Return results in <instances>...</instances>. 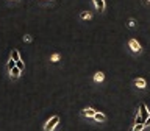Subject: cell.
<instances>
[{"label": "cell", "instance_id": "cell-1", "mask_svg": "<svg viewBox=\"0 0 150 131\" xmlns=\"http://www.w3.org/2000/svg\"><path fill=\"white\" fill-rule=\"evenodd\" d=\"M127 50L130 51V55L133 56H139L142 53V45L138 42V39H134V37H130L128 41H127Z\"/></svg>", "mask_w": 150, "mask_h": 131}, {"label": "cell", "instance_id": "cell-2", "mask_svg": "<svg viewBox=\"0 0 150 131\" xmlns=\"http://www.w3.org/2000/svg\"><path fill=\"white\" fill-rule=\"evenodd\" d=\"M59 116L58 114H55V116H52L50 119H47V122L44 123V131H55V128L59 125Z\"/></svg>", "mask_w": 150, "mask_h": 131}, {"label": "cell", "instance_id": "cell-3", "mask_svg": "<svg viewBox=\"0 0 150 131\" xmlns=\"http://www.w3.org/2000/svg\"><path fill=\"white\" fill-rule=\"evenodd\" d=\"M11 58L16 61V67H19L23 72V69H25V66H23L22 63V59H21V53H19V50H13V53H11Z\"/></svg>", "mask_w": 150, "mask_h": 131}, {"label": "cell", "instance_id": "cell-4", "mask_svg": "<svg viewBox=\"0 0 150 131\" xmlns=\"http://www.w3.org/2000/svg\"><path fill=\"white\" fill-rule=\"evenodd\" d=\"M96 112H97V111L94 109V108L86 106V108H83V109H81V112H80V114H81V117H84V119H94Z\"/></svg>", "mask_w": 150, "mask_h": 131}, {"label": "cell", "instance_id": "cell-5", "mask_svg": "<svg viewBox=\"0 0 150 131\" xmlns=\"http://www.w3.org/2000/svg\"><path fill=\"white\" fill-rule=\"evenodd\" d=\"M92 5H94V8H96V11L97 13H105V9H106V2L105 0H92Z\"/></svg>", "mask_w": 150, "mask_h": 131}, {"label": "cell", "instance_id": "cell-6", "mask_svg": "<svg viewBox=\"0 0 150 131\" xmlns=\"http://www.w3.org/2000/svg\"><path fill=\"white\" fill-rule=\"evenodd\" d=\"M133 84H134V86L138 87V89H141V91H142V89H145V87H147V81H145L144 78H141V77L134 78V80H133Z\"/></svg>", "mask_w": 150, "mask_h": 131}, {"label": "cell", "instance_id": "cell-7", "mask_svg": "<svg viewBox=\"0 0 150 131\" xmlns=\"http://www.w3.org/2000/svg\"><path fill=\"white\" fill-rule=\"evenodd\" d=\"M106 114L105 112H100V111H97L96 112V116H94V120L97 122V123H103V122H106Z\"/></svg>", "mask_w": 150, "mask_h": 131}, {"label": "cell", "instance_id": "cell-8", "mask_svg": "<svg viewBox=\"0 0 150 131\" xmlns=\"http://www.w3.org/2000/svg\"><path fill=\"white\" fill-rule=\"evenodd\" d=\"M139 109H141V111H139V114L142 116V117H144V120H145V119H147V117L150 116V111L147 109V105H145V103H141V105H139Z\"/></svg>", "mask_w": 150, "mask_h": 131}, {"label": "cell", "instance_id": "cell-9", "mask_svg": "<svg viewBox=\"0 0 150 131\" xmlns=\"http://www.w3.org/2000/svg\"><path fill=\"white\" fill-rule=\"evenodd\" d=\"M92 80H94V83H103L105 81V73L103 72H96L94 73V77H92Z\"/></svg>", "mask_w": 150, "mask_h": 131}, {"label": "cell", "instance_id": "cell-10", "mask_svg": "<svg viewBox=\"0 0 150 131\" xmlns=\"http://www.w3.org/2000/svg\"><path fill=\"white\" fill-rule=\"evenodd\" d=\"M80 20H91L92 19V11H81L78 14Z\"/></svg>", "mask_w": 150, "mask_h": 131}, {"label": "cell", "instance_id": "cell-11", "mask_svg": "<svg viewBox=\"0 0 150 131\" xmlns=\"http://www.w3.org/2000/svg\"><path fill=\"white\" fill-rule=\"evenodd\" d=\"M21 73H22L21 69H19V67H14L13 70H9V78H11V80H17L19 77H21Z\"/></svg>", "mask_w": 150, "mask_h": 131}, {"label": "cell", "instance_id": "cell-12", "mask_svg": "<svg viewBox=\"0 0 150 131\" xmlns=\"http://www.w3.org/2000/svg\"><path fill=\"white\" fill-rule=\"evenodd\" d=\"M127 27H128V28H136V27H138V20L133 19V17H130L128 20H127Z\"/></svg>", "mask_w": 150, "mask_h": 131}, {"label": "cell", "instance_id": "cell-13", "mask_svg": "<svg viewBox=\"0 0 150 131\" xmlns=\"http://www.w3.org/2000/svg\"><path fill=\"white\" fill-rule=\"evenodd\" d=\"M144 128H145V125H144V122H142V123H136V125H133L131 131H142Z\"/></svg>", "mask_w": 150, "mask_h": 131}, {"label": "cell", "instance_id": "cell-14", "mask_svg": "<svg viewBox=\"0 0 150 131\" xmlns=\"http://www.w3.org/2000/svg\"><path fill=\"white\" fill-rule=\"evenodd\" d=\"M14 67H16V61H14V59L11 58V59L8 61V64H6V69H8V72H9V70H13Z\"/></svg>", "mask_w": 150, "mask_h": 131}, {"label": "cell", "instance_id": "cell-15", "mask_svg": "<svg viewBox=\"0 0 150 131\" xmlns=\"http://www.w3.org/2000/svg\"><path fill=\"white\" fill-rule=\"evenodd\" d=\"M59 59H61V55H59V53H53V55L50 56V61H52V63H58Z\"/></svg>", "mask_w": 150, "mask_h": 131}, {"label": "cell", "instance_id": "cell-16", "mask_svg": "<svg viewBox=\"0 0 150 131\" xmlns=\"http://www.w3.org/2000/svg\"><path fill=\"white\" fill-rule=\"evenodd\" d=\"M33 41V37L30 36V35H25V36H23V42H31Z\"/></svg>", "mask_w": 150, "mask_h": 131}, {"label": "cell", "instance_id": "cell-17", "mask_svg": "<svg viewBox=\"0 0 150 131\" xmlns=\"http://www.w3.org/2000/svg\"><path fill=\"white\" fill-rule=\"evenodd\" d=\"M141 2H142V5H144V6L150 8V0H141Z\"/></svg>", "mask_w": 150, "mask_h": 131}, {"label": "cell", "instance_id": "cell-18", "mask_svg": "<svg viewBox=\"0 0 150 131\" xmlns=\"http://www.w3.org/2000/svg\"><path fill=\"white\" fill-rule=\"evenodd\" d=\"M144 125H145V126H150V116H149L147 119L144 120Z\"/></svg>", "mask_w": 150, "mask_h": 131}, {"label": "cell", "instance_id": "cell-19", "mask_svg": "<svg viewBox=\"0 0 150 131\" xmlns=\"http://www.w3.org/2000/svg\"><path fill=\"white\" fill-rule=\"evenodd\" d=\"M45 2H53V0H45Z\"/></svg>", "mask_w": 150, "mask_h": 131}, {"label": "cell", "instance_id": "cell-20", "mask_svg": "<svg viewBox=\"0 0 150 131\" xmlns=\"http://www.w3.org/2000/svg\"><path fill=\"white\" fill-rule=\"evenodd\" d=\"M11 2H16V0H11Z\"/></svg>", "mask_w": 150, "mask_h": 131}]
</instances>
